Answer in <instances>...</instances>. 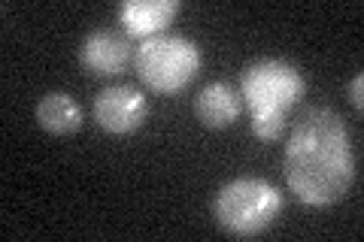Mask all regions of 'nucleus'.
I'll list each match as a JSON object with an SVG mask.
<instances>
[{"label": "nucleus", "mask_w": 364, "mask_h": 242, "mask_svg": "<svg viewBox=\"0 0 364 242\" xmlns=\"http://www.w3.org/2000/svg\"><path fill=\"white\" fill-rule=\"evenodd\" d=\"M282 172L294 197L313 209L343 200L358 172L343 115L331 106L304 109L286 140Z\"/></svg>", "instance_id": "f257e3e1"}, {"label": "nucleus", "mask_w": 364, "mask_h": 242, "mask_svg": "<svg viewBox=\"0 0 364 242\" xmlns=\"http://www.w3.org/2000/svg\"><path fill=\"white\" fill-rule=\"evenodd\" d=\"M286 197L277 185H270L261 176H237L215 191L213 200V218L228 236L249 239L261 236L277 221Z\"/></svg>", "instance_id": "f03ea898"}, {"label": "nucleus", "mask_w": 364, "mask_h": 242, "mask_svg": "<svg viewBox=\"0 0 364 242\" xmlns=\"http://www.w3.org/2000/svg\"><path fill=\"white\" fill-rule=\"evenodd\" d=\"M203 67V52L195 40L182 33H158L140 43L134 52V70L155 94H176L195 82Z\"/></svg>", "instance_id": "7ed1b4c3"}, {"label": "nucleus", "mask_w": 364, "mask_h": 242, "mask_svg": "<svg viewBox=\"0 0 364 242\" xmlns=\"http://www.w3.org/2000/svg\"><path fill=\"white\" fill-rule=\"evenodd\" d=\"M306 94V79L294 64L282 57H258L240 73V97L249 112H282L289 115Z\"/></svg>", "instance_id": "20e7f679"}, {"label": "nucleus", "mask_w": 364, "mask_h": 242, "mask_svg": "<svg viewBox=\"0 0 364 242\" xmlns=\"http://www.w3.org/2000/svg\"><path fill=\"white\" fill-rule=\"evenodd\" d=\"M97 128L112 136H128L140 131L149 119V100L134 85H109L97 91L95 106H91Z\"/></svg>", "instance_id": "39448f33"}, {"label": "nucleus", "mask_w": 364, "mask_h": 242, "mask_svg": "<svg viewBox=\"0 0 364 242\" xmlns=\"http://www.w3.org/2000/svg\"><path fill=\"white\" fill-rule=\"evenodd\" d=\"M79 64L95 76H119L134 64V49L128 33L112 28H95L79 43Z\"/></svg>", "instance_id": "423d86ee"}, {"label": "nucleus", "mask_w": 364, "mask_h": 242, "mask_svg": "<svg viewBox=\"0 0 364 242\" xmlns=\"http://www.w3.org/2000/svg\"><path fill=\"white\" fill-rule=\"evenodd\" d=\"M179 0H122L116 6V18L128 37L149 40L164 33V28L179 16Z\"/></svg>", "instance_id": "0eeeda50"}, {"label": "nucleus", "mask_w": 364, "mask_h": 242, "mask_svg": "<svg viewBox=\"0 0 364 242\" xmlns=\"http://www.w3.org/2000/svg\"><path fill=\"white\" fill-rule=\"evenodd\" d=\"M243 112V97L240 88H234L231 82H210L198 91L195 97V115L203 128L222 131L240 119Z\"/></svg>", "instance_id": "6e6552de"}, {"label": "nucleus", "mask_w": 364, "mask_h": 242, "mask_svg": "<svg viewBox=\"0 0 364 242\" xmlns=\"http://www.w3.org/2000/svg\"><path fill=\"white\" fill-rule=\"evenodd\" d=\"M82 121H85L82 106L67 91H49L37 103V124L49 133H58V136L73 133L82 128Z\"/></svg>", "instance_id": "1a4fd4ad"}, {"label": "nucleus", "mask_w": 364, "mask_h": 242, "mask_svg": "<svg viewBox=\"0 0 364 242\" xmlns=\"http://www.w3.org/2000/svg\"><path fill=\"white\" fill-rule=\"evenodd\" d=\"M286 131V115L282 112H258L252 115V133L261 143H273L279 140V133Z\"/></svg>", "instance_id": "9d476101"}, {"label": "nucleus", "mask_w": 364, "mask_h": 242, "mask_svg": "<svg viewBox=\"0 0 364 242\" xmlns=\"http://www.w3.org/2000/svg\"><path fill=\"white\" fill-rule=\"evenodd\" d=\"M349 100H352V106L361 112V106H364V76L361 73L349 82Z\"/></svg>", "instance_id": "9b49d317"}]
</instances>
